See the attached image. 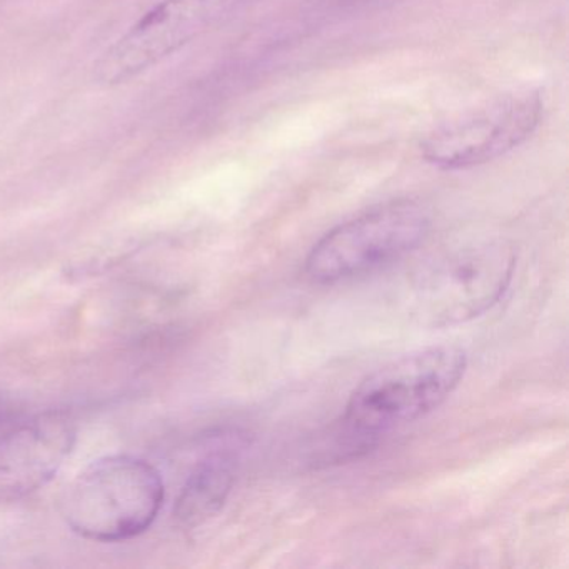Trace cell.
Here are the masks:
<instances>
[{
  "label": "cell",
  "instance_id": "cell-8",
  "mask_svg": "<svg viewBox=\"0 0 569 569\" xmlns=\"http://www.w3.org/2000/svg\"><path fill=\"white\" fill-rule=\"evenodd\" d=\"M234 485V466L228 456L214 455L192 471L176 501L174 516L184 528H198L218 515Z\"/></svg>",
  "mask_w": 569,
  "mask_h": 569
},
{
  "label": "cell",
  "instance_id": "cell-1",
  "mask_svg": "<svg viewBox=\"0 0 569 569\" xmlns=\"http://www.w3.org/2000/svg\"><path fill=\"white\" fill-rule=\"evenodd\" d=\"M164 502L158 469L134 456H108L79 472L62 496L72 531L99 542L136 538L151 528Z\"/></svg>",
  "mask_w": 569,
  "mask_h": 569
},
{
  "label": "cell",
  "instance_id": "cell-2",
  "mask_svg": "<svg viewBox=\"0 0 569 569\" xmlns=\"http://www.w3.org/2000/svg\"><path fill=\"white\" fill-rule=\"evenodd\" d=\"M466 368L468 356L456 346L402 356L362 379L346 406V426L358 435H378L416 421L451 396Z\"/></svg>",
  "mask_w": 569,
  "mask_h": 569
},
{
  "label": "cell",
  "instance_id": "cell-6",
  "mask_svg": "<svg viewBox=\"0 0 569 569\" xmlns=\"http://www.w3.org/2000/svg\"><path fill=\"white\" fill-rule=\"evenodd\" d=\"M541 92H508L432 129L421 142L429 164L446 171L495 161L528 141L542 118Z\"/></svg>",
  "mask_w": 569,
  "mask_h": 569
},
{
  "label": "cell",
  "instance_id": "cell-7",
  "mask_svg": "<svg viewBox=\"0 0 569 569\" xmlns=\"http://www.w3.org/2000/svg\"><path fill=\"white\" fill-rule=\"evenodd\" d=\"M74 441V422L64 412H44L6 429L0 436V502L18 501L48 485Z\"/></svg>",
  "mask_w": 569,
  "mask_h": 569
},
{
  "label": "cell",
  "instance_id": "cell-5",
  "mask_svg": "<svg viewBox=\"0 0 569 569\" xmlns=\"http://www.w3.org/2000/svg\"><path fill=\"white\" fill-rule=\"evenodd\" d=\"M254 0H161L94 66L98 84H126L191 44Z\"/></svg>",
  "mask_w": 569,
  "mask_h": 569
},
{
  "label": "cell",
  "instance_id": "cell-9",
  "mask_svg": "<svg viewBox=\"0 0 569 569\" xmlns=\"http://www.w3.org/2000/svg\"><path fill=\"white\" fill-rule=\"evenodd\" d=\"M19 416H21V411L16 402L6 396H0V429L11 428L14 422L19 421Z\"/></svg>",
  "mask_w": 569,
  "mask_h": 569
},
{
  "label": "cell",
  "instance_id": "cell-4",
  "mask_svg": "<svg viewBox=\"0 0 569 569\" xmlns=\"http://www.w3.org/2000/svg\"><path fill=\"white\" fill-rule=\"evenodd\" d=\"M431 222L429 209L412 199L369 209L319 239L306 259V274L318 284H332L378 271L415 251Z\"/></svg>",
  "mask_w": 569,
  "mask_h": 569
},
{
  "label": "cell",
  "instance_id": "cell-3",
  "mask_svg": "<svg viewBox=\"0 0 569 569\" xmlns=\"http://www.w3.org/2000/svg\"><path fill=\"white\" fill-rule=\"evenodd\" d=\"M516 256L505 242H476L432 259L412 281L411 315L419 325H465L501 301L515 274Z\"/></svg>",
  "mask_w": 569,
  "mask_h": 569
}]
</instances>
